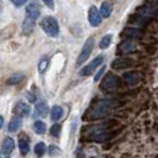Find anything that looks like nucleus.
I'll use <instances>...</instances> for the list:
<instances>
[{"instance_id":"1","label":"nucleus","mask_w":158,"mask_h":158,"mask_svg":"<svg viewBox=\"0 0 158 158\" xmlns=\"http://www.w3.org/2000/svg\"><path fill=\"white\" fill-rule=\"evenodd\" d=\"M117 106H118V103L115 100H108V99L99 100L88 108L86 114H83V119L87 121L101 119L106 117L111 111H113Z\"/></svg>"},{"instance_id":"2","label":"nucleus","mask_w":158,"mask_h":158,"mask_svg":"<svg viewBox=\"0 0 158 158\" xmlns=\"http://www.w3.org/2000/svg\"><path fill=\"white\" fill-rule=\"evenodd\" d=\"M40 26H42L43 31L47 35H49L50 37H57L60 35V25L54 17H45L42 20Z\"/></svg>"},{"instance_id":"3","label":"nucleus","mask_w":158,"mask_h":158,"mask_svg":"<svg viewBox=\"0 0 158 158\" xmlns=\"http://www.w3.org/2000/svg\"><path fill=\"white\" fill-rule=\"evenodd\" d=\"M120 85H121V80L119 79L117 75L110 74L103 79L100 88L103 89L105 92H114L120 87Z\"/></svg>"},{"instance_id":"4","label":"nucleus","mask_w":158,"mask_h":158,"mask_svg":"<svg viewBox=\"0 0 158 158\" xmlns=\"http://www.w3.org/2000/svg\"><path fill=\"white\" fill-rule=\"evenodd\" d=\"M94 38H88L85 43V45L82 48V51L80 54L79 58H77V65L83 64L88 60V57L90 56L92 51H93V48H94Z\"/></svg>"},{"instance_id":"5","label":"nucleus","mask_w":158,"mask_h":158,"mask_svg":"<svg viewBox=\"0 0 158 158\" xmlns=\"http://www.w3.org/2000/svg\"><path fill=\"white\" fill-rule=\"evenodd\" d=\"M102 63H103V56H98V57H95L94 60L89 64L85 65V67L79 71V74L81 76H88V75H90L92 73H94L95 69Z\"/></svg>"},{"instance_id":"6","label":"nucleus","mask_w":158,"mask_h":158,"mask_svg":"<svg viewBox=\"0 0 158 158\" xmlns=\"http://www.w3.org/2000/svg\"><path fill=\"white\" fill-rule=\"evenodd\" d=\"M40 16V4L35 0V1H31L27 6H26V16L27 18H30L32 20H37L38 17Z\"/></svg>"},{"instance_id":"7","label":"nucleus","mask_w":158,"mask_h":158,"mask_svg":"<svg viewBox=\"0 0 158 158\" xmlns=\"http://www.w3.org/2000/svg\"><path fill=\"white\" fill-rule=\"evenodd\" d=\"M101 18H102V16H101L100 11L95 7V6H92V7L89 8L88 20H89V23H90L92 26H99L101 24Z\"/></svg>"},{"instance_id":"8","label":"nucleus","mask_w":158,"mask_h":158,"mask_svg":"<svg viewBox=\"0 0 158 158\" xmlns=\"http://www.w3.org/2000/svg\"><path fill=\"white\" fill-rule=\"evenodd\" d=\"M143 36L142 30L137 29V27H126L124 31L121 32V37L126 38V40H138Z\"/></svg>"},{"instance_id":"9","label":"nucleus","mask_w":158,"mask_h":158,"mask_svg":"<svg viewBox=\"0 0 158 158\" xmlns=\"http://www.w3.org/2000/svg\"><path fill=\"white\" fill-rule=\"evenodd\" d=\"M133 65V61L132 60H128V58H117L115 61H113L112 63V69H115V70H123V69H126Z\"/></svg>"},{"instance_id":"10","label":"nucleus","mask_w":158,"mask_h":158,"mask_svg":"<svg viewBox=\"0 0 158 158\" xmlns=\"http://www.w3.org/2000/svg\"><path fill=\"white\" fill-rule=\"evenodd\" d=\"M15 112L18 117H29L31 114V108L27 103L23 102V101H19L15 106Z\"/></svg>"},{"instance_id":"11","label":"nucleus","mask_w":158,"mask_h":158,"mask_svg":"<svg viewBox=\"0 0 158 158\" xmlns=\"http://www.w3.org/2000/svg\"><path fill=\"white\" fill-rule=\"evenodd\" d=\"M135 49V45L132 42H123V43L119 44L117 52H118L119 55H125V54L132 52Z\"/></svg>"},{"instance_id":"12","label":"nucleus","mask_w":158,"mask_h":158,"mask_svg":"<svg viewBox=\"0 0 158 158\" xmlns=\"http://www.w3.org/2000/svg\"><path fill=\"white\" fill-rule=\"evenodd\" d=\"M15 149V142L12 138H5V140L2 142V145H1V153L4 156H8L12 151Z\"/></svg>"},{"instance_id":"13","label":"nucleus","mask_w":158,"mask_h":158,"mask_svg":"<svg viewBox=\"0 0 158 158\" xmlns=\"http://www.w3.org/2000/svg\"><path fill=\"white\" fill-rule=\"evenodd\" d=\"M123 79L125 80V82L130 83V85H135L139 82L140 80V75L137 73V71H128V73H125Z\"/></svg>"},{"instance_id":"14","label":"nucleus","mask_w":158,"mask_h":158,"mask_svg":"<svg viewBox=\"0 0 158 158\" xmlns=\"http://www.w3.org/2000/svg\"><path fill=\"white\" fill-rule=\"evenodd\" d=\"M48 112H49V106L45 102H38L36 105V108H35V114L37 117L40 118H44L48 115Z\"/></svg>"},{"instance_id":"15","label":"nucleus","mask_w":158,"mask_h":158,"mask_svg":"<svg viewBox=\"0 0 158 158\" xmlns=\"http://www.w3.org/2000/svg\"><path fill=\"white\" fill-rule=\"evenodd\" d=\"M20 126H22V117H13L8 124V131L16 132L18 128H20Z\"/></svg>"},{"instance_id":"16","label":"nucleus","mask_w":158,"mask_h":158,"mask_svg":"<svg viewBox=\"0 0 158 158\" xmlns=\"http://www.w3.org/2000/svg\"><path fill=\"white\" fill-rule=\"evenodd\" d=\"M50 112H51V113H50V115H51V120H54V121L60 120L61 117L63 115V108H62L61 106H58V105L54 106Z\"/></svg>"},{"instance_id":"17","label":"nucleus","mask_w":158,"mask_h":158,"mask_svg":"<svg viewBox=\"0 0 158 158\" xmlns=\"http://www.w3.org/2000/svg\"><path fill=\"white\" fill-rule=\"evenodd\" d=\"M100 13L103 18H108L112 13V5L108 1H103L100 6Z\"/></svg>"},{"instance_id":"18","label":"nucleus","mask_w":158,"mask_h":158,"mask_svg":"<svg viewBox=\"0 0 158 158\" xmlns=\"http://www.w3.org/2000/svg\"><path fill=\"white\" fill-rule=\"evenodd\" d=\"M33 128H35V132L37 135H44L47 131V125L40 120H36L33 124Z\"/></svg>"},{"instance_id":"19","label":"nucleus","mask_w":158,"mask_h":158,"mask_svg":"<svg viewBox=\"0 0 158 158\" xmlns=\"http://www.w3.org/2000/svg\"><path fill=\"white\" fill-rule=\"evenodd\" d=\"M112 38H113V36H112L111 33L105 35L102 38H101V40H100V49H102V50L108 49L112 43Z\"/></svg>"},{"instance_id":"20","label":"nucleus","mask_w":158,"mask_h":158,"mask_svg":"<svg viewBox=\"0 0 158 158\" xmlns=\"http://www.w3.org/2000/svg\"><path fill=\"white\" fill-rule=\"evenodd\" d=\"M45 151H47V146H45L44 143L36 144V146H35V153H36L37 157H43L44 153H45Z\"/></svg>"},{"instance_id":"21","label":"nucleus","mask_w":158,"mask_h":158,"mask_svg":"<svg viewBox=\"0 0 158 158\" xmlns=\"http://www.w3.org/2000/svg\"><path fill=\"white\" fill-rule=\"evenodd\" d=\"M19 150L22 152V155H27L29 151H30L29 142L27 140H24V139H20L19 140Z\"/></svg>"},{"instance_id":"22","label":"nucleus","mask_w":158,"mask_h":158,"mask_svg":"<svg viewBox=\"0 0 158 158\" xmlns=\"http://www.w3.org/2000/svg\"><path fill=\"white\" fill-rule=\"evenodd\" d=\"M48 67H49V60H48V58L40 60V62L38 63V70H40V74H43L44 71L47 70Z\"/></svg>"},{"instance_id":"23","label":"nucleus","mask_w":158,"mask_h":158,"mask_svg":"<svg viewBox=\"0 0 158 158\" xmlns=\"http://www.w3.org/2000/svg\"><path fill=\"white\" fill-rule=\"evenodd\" d=\"M23 77H24L23 74H15L13 76H11V77L7 80V82L10 85H15L17 82H19L20 80H23Z\"/></svg>"},{"instance_id":"24","label":"nucleus","mask_w":158,"mask_h":158,"mask_svg":"<svg viewBox=\"0 0 158 158\" xmlns=\"http://www.w3.org/2000/svg\"><path fill=\"white\" fill-rule=\"evenodd\" d=\"M61 125L60 124H56L54 126L51 127V130H50V133L51 135H54V137H58V135H61Z\"/></svg>"},{"instance_id":"25","label":"nucleus","mask_w":158,"mask_h":158,"mask_svg":"<svg viewBox=\"0 0 158 158\" xmlns=\"http://www.w3.org/2000/svg\"><path fill=\"white\" fill-rule=\"evenodd\" d=\"M48 151H49V155H50V156H55V155H60V153H61V150H60L57 146H55V145H51Z\"/></svg>"},{"instance_id":"26","label":"nucleus","mask_w":158,"mask_h":158,"mask_svg":"<svg viewBox=\"0 0 158 158\" xmlns=\"http://www.w3.org/2000/svg\"><path fill=\"white\" fill-rule=\"evenodd\" d=\"M105 70H106V67L105 65H102L100 69H99V71L95 74V76H94V81H99L100 80V77L103 75V73H105Z\"/></svg>"},{"instance_id":"27","label":"nucleus","mask_w":158,"mask_h":158,"mask_svg":"<svg viewBox=\"0 0 158 158\" xmlns=\"http://www.w3.org/2000/svg\"><path fill=\"white\" fill-rule=\"evenodd\" d=\"M45 5H47L48 7L50 8V10H54V7H55V4H54V0H42Z\"/></svg>"},{"instance_id":"28","label":"nucleus","mask_w":158,"mask_h":158,"mask_svg":"<svg viewBox=\"0 0 158 158\" xmlns=\"http://www.w3.org/2000/svg\"><path fill=\"white\" fill-rule=\"evenodd\" d=\"M11 2L13 4V5H16V6H22V5H24L25 2H27V0H11Z\"/></svg>"},{"instance_id":"29","label":"nucleus","mask_w":158,"mask_h":158,"mask_svg":"<svg viewBox=\"0 0 158 158\" xmlns=\"http://www.w3.org/2000/svg\"><path fill=\"white\" fill-rule=\"evenodd\" d=\"M2 158H10V157H8V156H5V157H2Z\"/></svg>"}]
</instances>
